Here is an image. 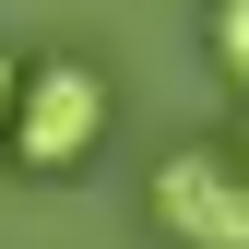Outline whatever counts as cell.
Wrapping results in <instances>:
<instances>
[{"mask_svg": "<svg viewBox=\"0 0 249 249\" xmlns=\"http://www.w3.org/2000/svg\"><path fill=\"white\" fill-rule=\"evenodd\" d=\"M142 202H154V226H166V249H249V166L226 142H178Z\"/></svg>", "mask_w": 249, "mask_h": 249, "instance_id": "1", "label": "cell"}, {"mask_svg": "<svg viewBox=\"0 0 249 249\" xmlns=\"http://www.w3.org/2000/svg\"><path fill=\"white\" fill-rule=\"evenodd\" d=\"M95 142H107V71L95 59H36V71H24V107H12V154L36 178H59Z\"/></svg>", "mask_w": 249, "mask_h": 249, "instance_id": "2", "label": "cell"}, {"mask_svg": "<svg viewBox=\"0 0 249 249\" xmlns=\"http://www.w3.org/2000/svg\"><path fill=\"white\" fill-rule=\"evenodd\" d=\"M213 71L249 83V0H213Z\"/></svg>", "mask_w": 249, "mask_h": 249, "instance_id": "3", "label": "cell"}, {"mask_svg": "<svg viewBox=\"0 0 249 249\" xmlns=\"http://www.w3.org/2000/svg\"><path fill=\"white\" fill-rule=\"evenodd\" d=\"M12 107H24V59H0V142H12Z\"/></svg>", "mask_w": 249, "mask_h": 249, "instance_id": "4", "label": "cell"}, {"mask_svg": "<svg viewBox=\"0 0 249 249\" xmlns=\"http://www.w3.org/2000/svg\"><path fill=\"white\" fill-rule=\"evenodd\" d=\"M237 166H249V131H237Z\"/></svg>", "mask_w": 249, "mask_h": 249, "instance_id": "5", "label": "cell"}]
</instances>
